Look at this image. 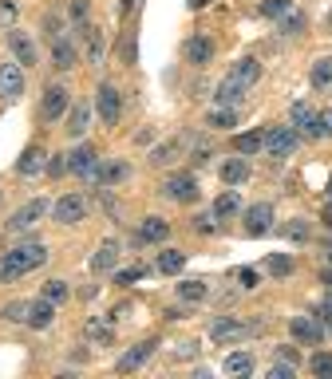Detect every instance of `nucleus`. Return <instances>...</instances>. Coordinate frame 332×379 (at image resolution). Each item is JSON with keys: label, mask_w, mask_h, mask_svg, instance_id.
Segmentation results:
<instances>
[{"label": "nucleus", "mask_w": 332, "mask_h": 379, "mask_svg": "<svg viewBox=\"0 0 332 379\" xmlns=\"http://www.w3.org/2000/svg\"><path fill=\"white\" fill-rule=\"evenodd\" d=\"M71 20H87V0H71Z\"/></svg>", "instance_id": "3c124183"}, {"label": "nucleus", "mask_w": 332, "mask_h": 379, "mask_svg": "<svg viewBox=\"0 0 332 379\" xmlns=\"http://www.w3.org/2000/svg\"><path fill=\"white\" fill-rule=\"evenodd\" d=\"M324 253H328V261H332V245H324Z\"/></svg>", "instance_id": "69168bd1"}, {"label": "nucleus", "mask_w": 332, "mask_h": 379, "mask_svg": "<svg viewBox=\"0 0 332 379\" xmlns=\"http://www.w3.org/2000/svg\"><path fill=\"white\" fill-rule=\"evenodd\" d=\"M328 194H332V182H328Z\"/></svg>", "instance_id": "338daca9"}, {"label": "nucleus", "mask_w": 332, "mask_h": 379, "mask_svg": "<svg viewBox=\"0 0 332 379\" xmlns=\"http://www.w3.org/2000/svg\"><path fill=\"white\" fill-rule=\"evenodd\" d=\"M277 356L289 359V364H297V352H293V348H277Z\"/></svg>", "instance_id": "052dcab7"}, {"label": "nucleus", "mask_w": 332, "mask_h": 379, "mask_svg": "<svg viewBox=\"0 0 332 379\" xmlns=\"http://www.w3.org/2000/svg\"><path fill=\"white\" fill-rule=\"evenodd\" d=\"M20 277H24V273L16 269V261L4 253V257H0V285H8V280H20Z\"/></svg>", "instance_id": "c03bdc74"}, {"label": "nucleus", "mask_w": 332, "mask_h": 379, "mask_svg": "<svg viewBox=\"0 0 332 379\" xmlns=\"http://www.w3.org/2000/svg\"><path fill=\"white\" fill-rule=\"evenodd\" d=\"M321 320H324V324H332V292L321 300Z\"/></svg>", "instance_id": "6e6d98bb"}, {"label": "nucleus", "mask_w": 332, "mask_h": 379, "mask_svg": "<svg viewBox=\"0 0 332 379\" xmlns=\"http://www.w3.org/2000/svg\"><path fill=\"white\" fill-rule=\"evenodd\" d=\"M40 297H48L51 304H63V300H68V280H48Z\"/></svg>", "instance_id": "ea45409f"}, {"label": "nucleus", "mask_w": 332, "mask_h": 379, "mask_svg": "<svg viewBox=\"0 0 332 379\" xmlns=\"http://www.w3.org/2000/svg\"><path fill=\"white\" fill-rule=\"evenodd\" d=\"M51 63H56L60 71H71V68H75V48H71L63 36H60V40H51Z\"/></svg>", "instance_id": "b1692460"}, {"label": "nucleus", "mask_w": 332, "mask_h": 379, "mask_svg": "<svg viewBox=\"0 0 332 379\" xmlns=\"http://www.w3.org/2000/svg\"><path fill=\"white\" fill-rule=\"evenodd\" d=\"M12 20H16V4L4 0V4H0V24H12Z\"/></svg>", "instance_id": "864d4df0"}, {"label": "nucleus", "mask_w": 332, "mask_h": 379, "mask_svg": "<svg viewBox=\"0 0 332 379\" xmlns=\"http://www.w3.org/2000/svg\"><path fill=\"white\" fill-rule=\"evenodd\" d=\"M245 91L250 87H242L238 80H221L218 91H214V103H218V107H238V103L245 99Z\"/></svg>", "instance_id": "6ab92c4d"}, {"label": "nucleus", "mask_w": 332, "mask_h": 379, "mask_svg": "<svg viewBox=\"0 0 332 379\" xmlns=\"http://www.w3.org/2000/svg\"><path fill=\"white\" fill-rule=\"evenodd\" d=\"M182 265H186V253H178V249H166L159 257V273H171V277L182 269Z\"/></svg>", "instance_id": "e433bc0d"}, {"label": "nucleus", "mask_w": 332, "mask_h": 379, "mask_svg": "<svg viewBox=\"0 0 332 379\" xmlns=\"http://www.w3.org/2000/svg\"><path fill=\"white\" fill-rule=\"evenodd\" d=\"M233 277H238V285H242V289H257V269H238Z\"/></svg>", "instance_id": "de8ad7c7"}, {"label": "nucleus", "mask_w": 332, "mask_h": 379, "mask_svg": "<svg viewBox=\"0 0 332 379\" xmlns=\"http://www.w3.org/2000/svg\"><path fill=\"white\" fill-rule=\"evenodd\" d=\"M51 320H56V304H51L48 297H40V300H28V328H51Z\"/></svg>", "instance_id": "2eb2a0df"}, {"label": "nucleus", "mask_w": 332, "mask_h": 379, "mask_svg": "<svg viewBox=\"0 0 332 379\" xmlns=\"http://www.w3.org/2000/svg\"><path fill=\"white\" fill-rule=\"evenodd\" d=\"M87 127H91V107H87V103H80V107L71 111V119H68V135H71V139H83Z\"/></svg>", "instance_id": "a878e982"}, {"label": "nucleus", "mask_w": 332, "mask_h": 379, "mask_svg": "<svg viewBox=\"0 0 332 379\" xmlns=\"http://www.w3.org/2000/svg\"><path fill=\"white\" fill-rule=\"evenodd\" d=\"M281 233L289 241H305V237H309V221H305V218H293L289 225H281Z\"/></svg>", "instance_id": "79ce46f5"}, {"label": "nucleus", "mask_w": 332, "mask_h": 379, "mask_svg": "<svg viewBox=\"0 0 332 379\" xmlns=\"http://www.w3.org/2000/svg\"><path fill=\"white\" fill-rule=\"evenodd\" d=\"M245 178H250V162H245V159L221 162V182H226V186H242Z\"/></svg>", "instance_id": "5701e85b"}, {"label": "nucleus", "mask_w": 332, "mask_h": 379, "mask_svg": "<svg viewBox=\"0 0 332 379\" xmlns=\"http://www.w3.org/2000/svg\"><path fill=\"white\" fill-rule=\"evenodd\" d=\"M321 280H324V285L332 289V269H324V273H321Z\"/></svg>", "instance_id": "e2e57ef3"}, {"label": "nucleus", "mask_w": 332, "mask_h": 379, "mask_svg": "<svg viewBox=\"0 0 332 379\" xmlns=\"http://www.w3.org/2000/svg\"><path fill=\"white\" fill-rule=\"evenodd\" d=\"M142 277H147V269H123V273H115L119 285H131V280H142Z\"/></svg>", "instance_id": "09e8293b"}, {"label": "nucleus", "mask_w": 332, "mask_h": 379, "mask_svg": "<svg viewBox=\"0 0 332 379\" xmlns=\"http://www.w3.org/2000/svg\"><path fill=\"white\" fill-rule=\"evenodd\" d=\"M119 56H123V63H135V60H139V32H127V36H123Z\"/></svg>", "instance_id": "58836bf2"}, {"label": "nucleus", "mask_w": 332, "mask_h": 379, "mask_svg": "<svg viewBox=\"0 0 332 379\" xmlns=\"http://www.w3.org/2000/svg\"><path fill=\"white\" fill-rule=\"evenodd\" d=\"M51 218L60 221V225H75V221L87 218V198L83 194H63L56 206H51Z\"/></svg>", "instance_id": "7ed1b4c3"}, {"label": "nucleus", "mask_w": 332, "mask_h": 379, "mask_svg": "<svg viewBox=\"0 0 332 379\" xmlns=\"http://www.w3.org/2000/svg\"><path fill=\"white\" fill-rule=\"evenodd\" d=\"M257 332V324H245V320H233V316H218L210 324V340H218V344H230V340H245Z\"/></svg>", "instance_id": "f03ea898"}, {"label": "nucleus", "mask_w": 332, "mask_h": 379, "mask_svg": "<svg viewBox=\"0 0 332 379\" xmlns=\"http://www.w3.org/2000/svg\"><path fill=\"white\" fill-rule=\"evenodd\" d=\"M206 4H210V0H190V8L198 12V8H206Z\"/></svg>", "instance_id": "680f3d73"}, {"label": "nucleus", "mask_w": 332, "mask_h": 379, "mask_svg": "<svg viewBox=\"0 0 332 379\" xmlns=\"http://www.w3.org/2000/svg\"><path fill=\"white\" fill-rule=\"evenodd\" d=\"M63 111H68V87H63V83H48V87H44V99H40V119L56 123Z\"/></svg>", "instance_id": "39448f33"}, {"label": "nucleus", "mask_w": 332, "mask_h": 379, "mask_svg": "<svg viewBox=\"0 0 332 379\" xmlns=\"http://www.w3.org/2000/svg\"><path fill=\"white\" fill-rule=\"evenodd\" d=\"M273 230V206L269 201H257V206H250L245 210V233L250 237H262V233Z\"/></svg>", "instance_id": "ddd939ff"}, {"label": "nucleus", "mask_w": 332, "mask_h": 379, "mask_svg": "<svg viewBox=\"0 0 332 379\" xmlns=\"http://www.w3.org/2000/svg\"><path fill=\"white\" fill-rule=\"evenodd\" d=\"M178 300H186V304L206 300V280H182V285H178Z\"/></svg>", "instance_id": "2f4dec72"}, {"label": "nucleus", "mask_w": 332, "mask_h": 379, "mask_svg": "<svg viewBox=\"0 0 332 379\" xmlns=\"http://www.w3.org/2000/svg\"><path fill=\"white\" fill-rule=\"evenodd\" d=\"M95 107H99V119L107 123V127H115V123H119V115H123V95L111 87V83H103L99 95H95Z\"/></svg>", "instance_id": "1a4fd4ad"}, {"label": "nucleus", "mask_w": 332, "mask_h": 379, "mask_svg": "<svg viewBox=\"0 0 332 379\" xmlns=\"http://www.w3.org/2000/svg\"><path fill=\"white\" fill-rule=\"evenodd\" d=\"M293 12V0H262V16L265 20H281Z\"/></svg>", "instance_id": "473e14b6"}, {"label": "nucleus", "mask_w": 332, "mask_h": 379, "mask_svg": "<svg viewBox=\"0 0 332 379\" xmlns=\"http://www.w3.org/2000/svg\"><path fill=\"white\" fill-rule=\"evenodd\" d=\"M316 119H321V135L328 139L332 135V111H324V115H316Z\"/></svg>", "instance_id": "4d7b16f0"}, {"label": "nucleus", "mask_w": 332, "mask_h": 379, "mask_svg": "<svg viewBox=\"0 0 332 379\" xmlns=\"http://www.w3.org/2000/svg\"><path fill=\"white\" fill-rule=\"evenodd\" d=\"M289 332H293V340H301V344H321L324 340V320H316V316H293L289 320Z\"/></svg>", "instance_id": "9d476101"}, {"label": "nucleus", "mask_w": 332, "mask_h": 379, "mask_svg": "<svg viewBox=\"0 0 332 379\" xmlns=\"http://www.w3.org/2000/svg\"><path fill=\"white\" fill-rule=\"evenodd\" d=\"M332 83V56H324V60L312 63V87H328Z\"/></svg>", "instance_id": "c9c22d12"}, {"label": "nucleus", "mask_w": 332, "mask_h": 379, "mask_svg": "<svg viewBox=\"0 0 332 379\" xmlns=\"http://www.w3.org/2000/svg\"><path fill=\"white\" fill-rule=\"evenodd\" d=\"M328 24H332V16H328Z\"/></svg>", "instance_id": "774afa93"}, {"label": "nucleus", "mask_w": 332, "mask_h": 379, "mask_svg": "<svg viewBox=\"0 0 332 379\" xmlns=\"http://www.w3.org/2000/svg\"><path fill=\"white\" fill-rule=\"evenodd\" d=\"M289 119H293V130H297V135H305V139H324L321 119H316V111H312L309 103H293Z\"/></svg>", "instance_id": "423d86ee"}, {"label": "nucleus", "mask_w": 332, "mask_h": 379, "mask_svg": "<svg viewBox=\"0 0 332 379\" xmlns=\"http://www.w3.org/2000/svg\"><path fill=\"white\" fill-rule=\"evenodd\" d=\"M262 142H265V130H245V135H238V139H233V150H238L242 159H250V154H257V150H262Z\"/></svg>", "instance_id": "393cba45"}, {"label": "nucleus", "mask_w": 332, "mask_h": 379, "mask_svg": "<svg viewBox=\"0 0 332 379\" xmlns=\"http://www.w3.org/2000/svg\"><path fill=\"white\" fill-rule=\"evenodd\" d=\"M221 368H226V375H250V371H253V356H250V352H230Z\"/></svg>", "instance_id": "cd10ccee"}, {"label": "nucleus", "mask_w": 332, "mask_h": 379, "mask_svg": "<svg viewBox=\"0 0 332 379\" xmlns=\"http://www.w3.org/2000/svg\"><path fill=\"white\" fill-rule=\"evenodd\" d=\"M297 142H301V135H297L293 127H269V130H265L262 147L269 150L273 159H289L293 150H297Z\"/></svg>", "instance_id": "f257e3e1"}, {"label": "nucleus", "mask_w": 332, "mask_h": 379, "mask_svg": "<svg viewBox=\"0 0 332 379\" xmlns=\"http://www.w3.org/2000/svg\"><path fill=\"white\" fill-rule=\"evenodd\" d=\"M83 332H87L91 344H107V340H111V316L107 320H87V328H83Z\"/></svg>", "instance_id": "72a5a7b5"}, {"label": "nucleus", "mask_w": 332, "mask_h": 379, "mask_svg": "<svg viewBox=\"0 0 332 379\" xmlns=\"http://www.w3.org/2000/svg\"><path fill=\"white\" fill-rule=\"evenodd\" d=\"M206 127H218V130L238 127V111H233V107H214L210 115H206Z\"/></svg>", "instance_id": "7c9ffc66"}, {"label": "nucleus", "mask_w": 332, "mask_h": 379, "mask_svg": "<svg viewBox=\"0 0 332 379\" xmlns=\"http://www.w3.org/2000/svg\"><path fill=\"white\" fill-rule=\"evenodd\" d=\"M24 95V68L20 63H0V99H20Z\"/></svg>", "instance_id": "9b49d317"}, {"label": "nucleus", "mask_w": 332, "mask_h": 379, "mask_svg": "<svg viewBox=\"0 0 332 379\" xmlns=\"http://www.w3.org/2000/svg\"><path fill=\"white\" fill-rule=\"evenodd\" d=\"M230 80H238L242 87H253V83L262 80V63L253 60V56H245V60H238V63H233Z\"/></svg>", "instance_id": "412c9836"}, {"label": "nucleus", "mask_w": 332, "mask_h": 379, "mask_svg": "<svg viewBox=\"0 0 332 379\" xmlns=\"http://www.w3.org/2000/svg\"><path fill=\"white\" fill-rule=\"evenodd\" d=\"M194 162H198V166H202V162H210V150L198 147V150H194Z\"/></svg>", "instance_id": "bf43d9fd"}, {"label": "nucleus", "mask_w": 332, "mask_h": 379, "mask_svg": "<svg viewBox=\"0 0 332 379\" xmlns=\"http://www.w3.org/2000/svg\"><path fill=\"white\" fill-rule=\"evenodd\" d=\"M95 170H99V150H95V147H87V142H83V147H75V150L68 154V174L91 178Z\"/></svg>", "instance_id": "0eeeda50"}, {"label": "nucleus", "mask_w": 332, "mask_h": 379, "mask_svg": "<svg viewBox=\"0 0 332 379\" xmlns=\"http://www.w3.org/2000/svg\"><path fill=\"white\" fill-rule=\"evenodd\" d=\"M324 225H328V230H332V210H328V213H324Z\"/></svg>", "instance_id": "0e129e2a"}, {"label": "nucleus", "mask_w": 332, "mask_h": 379, "mask_svg": "<svg viewBox=\"0 0 332 379\" xmlns=\"http://www.w3.org/2000/svg\"><path fill=\"white\" fill-rule=\"evenodd\" d=\"M115 261H119V241L107 237L99 249H95V257H91V269H95V273H111V269H115Z\"/></svg>", "instance_id": "a211bd4d"}, {"label": "nucleus", "mask_w": 332, "mask_h": 379, "mask_svg": "<svg viewBox=\"0 0 332 379\" xmlns=\"http://www.w3.org/2000/svg\"><path fill=\"white\" fill-rule=\"evenodd\" d=\"M194 230H198V233H214V213H202V218H194Z\"/></svg>", "instance_id": "603ef678"}, {"label": "nucleus", "mask_w": 332, "mask_h": 379, "mask_svg": "<svg viewBox=\"0 0 332 379\" xmlns=\"http://www.w3.org/2000/svg\"><path fill=\"white\" fill-rule=\"evenodd\" d=\"M51 174V178H60V174H68V154H51L48 166H44Z\"/></svg>", "instance_id": "49530a36"}, {"label": "nucleus", "mask_w": 332, "mask_h": 379, "mask_svg": "<svg viewBox=\"0 0 332 379\" xmlns=\"http://www.w3.org/2000/svg\"><path fill=\"white\" fill-rule=\"evenodd\" d=\"M44 213H48V201H44V198L28 201V206H20V210H16V213L8 218V230H12V233H24V230H32V225H36V221H40Z\"/></svg>", "instance_id": "f8f14e48"}, {"label": "nucleus", "mask_w": 332, "mask_h": 379, "mask_svg": "<svg viewBox=\"0 0 332 379\" xmlns=\"http://www.w3.org/2000/svg\"><path fill=\"white\" fill-rule=\"evenodd\" d=\"M182 150V139H171V142H162V147H154L151 162L154 166H166V162H174V154Z\"/></svg>", "instance_id": "f704fd0d"}, {"label": "nucleus", "mask_w": 332, "mask_h": 379, "mask_svg": "<svg viewBox=\"0 0 332 379\" xmlns=\"http://www.w3.org/2000/svg\"><path fill=\"white\" fill-rule=\"evenodd\" d=\"M238 210H242V198H238V190H226V194L214 201V218H233Z\"/></svg>", "instance_id": "c756f323"}, {"label": "nucleus", "mask_w": 332, "mask_h": 379, "mask_svg": "<svg viewBox=\"0 0 332 379\" xmlns=\"http://www.w3.org/2000/svg\"><path fill=\"white\" fill-rule=\"evenodd\" d=\"M8 257L16 261V269L20 273H32V269H40L44 261H48V245H44V241H24V245L8 249Z\"/></svg>", "instance_id": "20e7f679"}, {"label": "nucleus", "mask_w": 332, "mask_h": 379, "mask_svg": "<svg viewBox=\"0 0 332 379\" xmlns=\"http://www.w3.org/2000/svg\"><path fill=\"white\" fill-rule=\"evenodd\" d=\"M139 237L142 241H166V237H171V225H166L162 218H147L139 225Z\"/></svg>", "instance_id": "c85d7f7f"}, {"label": "nucleus", "mask_w": 332, "mask_h": 379, "mask_svg": "<svg viewBox=\"0 0 332 379\" xmlns=\"http://www.w3.org/2000/svg\"><path fill=\"white\" fill-rule=\"evenodd\" d=\"M127 174H131V166H127V162H107V166L99 162V170H95L87 182H91V186H115V182H123Z\"/></svg>", "instance_id": "dca6fc26"}, {"label": "nucleus", "mask_w": 332, "mask_h": 379, "mask_svg": "<svg viewBox=\"0 0 332 379\" xmlns=\"http://www.w3.org/2000/svg\"><path fill=\"white\" fill-rule=\"evenodd\" d=\"M269 379H293V364H289V359H285V364H273Z\"/></svg>", "instance_id": "8fccbe9b"}, {"label": "nucleus", "mask_w": 332, "mask_h": 379, "mask_svg": "<svg viewBox=\"0 0 332 379\" xmlns=\"http://www.w3.org/2000/svg\"><path fill=\"white\" fill-rule=\"evenodd\" d=\"M154 348H159L154 340H139L135 348H127V352L119 356V364H115V371H139L142 364H147V359L154 356Z\"/></svg>", "instance_id": "4468645a"}, {"label": "nucleus", "mask_w": 332, "mask_h": 379, "mask_svg": "<svg viewBox=\"0 0 332 379\" xmlns=\"http://www.w3.org/2000/svg\"><path fill=\"white\" fill-rule=\"evenodd\" d=\"M4 320H28V300H16V304H4Z\"/></svg>", "instance_id": "a18cd8bd"}, {"label": "nucleus", "mask_w": 332, "mask_h": 379, "mask_svg": "<svg viewBox=\"0 0 332 379\" xmlns=\"http://www.w3.org/2000/svg\"><path fill=\"white\" fill-rule=\"evenodd\" d=\"M48 154H44V147H28L20 154V162H16V174H24V178H32V174H40L44 166H48Z\"/></svg>", "instance_id": "4be33fe9"}, {"label": "nucleus", "mask_w": 332, "mask_h": 379, "mask_svg": "<svg viewBox=\"0 0 332 379\" xmlns=\"http://www.w3.org/2000/svg\"><path fill=\"white\" fill-rule=\"evenodd\" d=\"M44 32H48V40H60V20H56V16H44Z\"/></svg>", "instance_id": "5fc2aeb1"}, {"label": "nucleus", "mask_w": 332, "mask_h": 379, "mask_svg": "<svg viewBox=\"0 0 332 379\" xmlns=\"http://www.w3.org/2000/svg\"><path fill=\"white\" fill-rule=\"evenodd\" d=\"M83 40H87V60L103 63V56H107V40H103V32L99 28H83Z\"/></svg>", "instance_id": "bb28decb"}, {"label": "nucleus", "mask_w": 332, "mask_h": 379, "mask_svg": "<svg viewBox=\"0 0 332 379\" xmlns=\"http://www.w3.org/2000/svg\"><path fill=\"white\" fill-rule=\"evenodd\" d=\"M135 4H139V0H119V16H131Z\"/></svg>", "instance_id": "13d9d810"}, {"label": "nucleus", "mask_w": 332, "mask_h": 379, "mask_svg": "<svg viewBox=\"0 0 332 379\" xmlns=\"http://www.w3.org/2000/svg\"><path fill=\"white\" fill-rule=\"evenodd\" d=\"M162 194L171 201H182V206H186V201L198 198V182H194V174H171V178L162 182Z\"/></svg>", "instance_id": "6e6552de"}, {"label": "nucleus", "mask_w": 332, "mask_h": 379, "mask_svg": "<svg viewBox=\"0 0 332 379\" xmlns=\"http://www.w3.org/2000/svg\"><path fill=\"white\" fill-rule=\"evenodd\" d=\"M277 24H281V32H285V36H297V32L305 28V16H301V12H297V8H293L289 16H281V20H277Z\"/></svg>", "instance_id": "37998d69"}, {"label": "nucleus", "mask_w": 332, "mask_h": 379, "mask_svg": "<svg viewBox=\"0 0 332 379\" xmlns=\"http://www.w3.org/2000/svg\"><path fill=\"white\" fill-rule=\"evenodd\" d=\"M309 371L312 375H332V352H316L309 359Z\"/></svg>", "instance_id": "a19ab883"}, {"label": "nucleus", "mask_w": 332, "mask_h": 379, "mask_svg": "<svg viewBox=\"0 0 332 379\" xmlns=\"http://www.w3.org/2000/svg\"><path fill=\"white\" fill-rule=\"evenodd\" d=\"M265 269H269L273 277H289V273H293V261L285 257V253H269V257H265Z\"/></svg>", "instance_id": "4c0bfd02"}, {"label": "nucleus", "mask_w": 332, "mask_h": 379, "mask_svg": "<svg viewBox=\"0 0 332 379\" xmlns=\"http://www.w3.org/2000/svg\"><path fill=\"white\" fill-rule=\"evenodd\" d=\"M8 48H12V56H16L20 68H32V63H36V44H32L24 32H8Z\"/></svg>", "instance_id": "f3484780"}, {"label": "nucleus", "mask_w": 332, "mask_h": 379, "mask_svg": "<svg viewBox=\"0 0 332 379\" xmlns=\"http://www.w3.org/2000/svg\"><path fill=\"white\" fill-rule=\"evenodd\" d=\"M186 60H190L194 68H206V63L214 60V44L206 40V36H190V40H186Z\"/></svg>", "instance_id": "aec40b11"}]
</instances>
